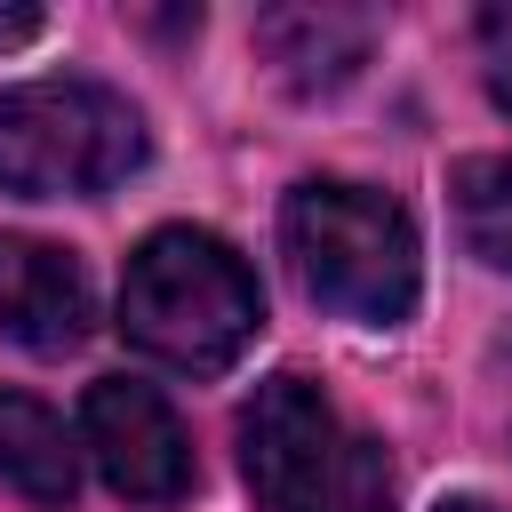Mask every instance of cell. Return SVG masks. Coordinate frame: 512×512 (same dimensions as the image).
Returning <instances> with one entry per match:
<instances>
[{"label":"cell","instance_id":"6da1fadb","mask_svg":"<svg viewBox=\"0 0 512 512\" xmlns=\"http://www.w3.org/2000/svg\"><path fill=\"white\" fill-rule=\"evenodd\" d=\"M120 328L144 360L160 368H184V376H216L248 352V336L264 328V296H256V272L216 240V232H192V224H168L152 232L136 256H128V280H120Z\"/></svg>","mask_w":512,"mask_h":512},{"label":"cell","instance_id":"7a4b0ae2","mask_svg":"<svg viewBox=\"0 0 512 512\" xmlns=\"http://www.w3.org/2000/svg\"><path fill=\"white\" fill-rule=\"evenodd\" d=\"M280 240L296 264V288L360 328H400L416 312L424 288V256H416V224L400 200L368 192V184H296L280 208Z\"/></svg>","mask_w":512,"mask_h":512},{"label":"cell","instance_id":"3957f363","mask_svg":"<svg viewBox=\"0 0 512 512\" xmlns=\"http://www.w3.org/2000/svg\"><path fill=\"white\" fill-rule=\"evenodd\" d=\"M240 480L264 512H392V464L312 376H264L240 408Z\"/></svg>","mask_w":512,"mask_h":512},{"label":"cell","instance_id":"277c9868","mask_svg":"<svg viewBox=\"0 0 512 512\" xmlns=\"http://www.w3.org/2000/svg\"><path fill=\"white\" fill-rule=\"evenodd\" d=\"M144 160V120L104 80H24L0 88V192L16 200H96Z\"/></svg>","mask_w":512,"mask_h":512},{"label":"cell","instance_id":"5b68a950","mask_svg":"<svg viewBox=\"0 0 512 512\" xmlns=\"http://www.w3.org/2000/svg\"><path fill=\"white\" fill-rule=\"evenodd\" d=\"M80 448L104 472V488L128 496V504H176L192 488V440H184L176 408L152 384H136V376L88 384V400H80Z\"/></svg>","mask_w":512,"mask_h":512},{"label":"cell","instance_id":"8992f818","mask_svg":"<svg viewBox=\"0 0 512 512\" xmlns=\"http://www.w3.org/2000/svg\"><path fill=\"white\" fill-rule=\"evenodd\" d=\"M0 336L56 360L88 336V272L56 240L0 232Z\"/></svg>","mask_w":512,"mask_h":512},{"label":"cell","instance_id":"52a82bcc","mask_svg":"<svg viewBox=\"0 0 512 512\" xmlns=\"http://www.w3.org/2000/svg\"><path fill=\"white\" fill-rule=\"evenodd\" d=\"M256 40H264V56H272V72L296 88V96H328V88H344L360 64H368V48H376V16L368 8H336V0H304V8H272L264 24H256Z\"/></svg>","mask_w":512,"mask_h":512},{"label":"cell","instance_id":"ba28073f","mask_svg":"<svg viewBox=\"0 0 512 512\" xmlns=\"http://www.w3.org/2000/svg\"><path fill=\"white\" fill-rule=\"evenodd\" d=\"M0 488H16L24 504H48V512L72 504V488H80V456H72L64 424L24 392H0Z\"/></svg>","mask_w":512,"mask_h":512},{"label":"cell","instance_id":"9c48e42d","mask_svg":"<svg viewBox=\"0 0 512 512\" xmlns=\"http://www.w3.org/2000/svg\"><path fill=\"white\" fill-rule=\"evenodd\" d=\"M448 208H456L464 248H472L488 272H512V160H504V152L456 160V168H448Z\"/></svg>","mask_w":512,"mask_h":512},{"label":"cell","instance_id":"30bf717a","mask_svg":"<svg viewBox=\"0 0 512 512\" xmlns=\"http://www.w3.org/2000/svg\"><path fill=\"white\" fill-rule=\"evenodd\" d=\"M480 64H488V96H496V112L512 120V0L480 8Z\"/></svg>","mask_w":512,"mask_h":512},{"label":"cell","instance_id":"8fae6325","mask_svg":"<svg viewBox=\"0 0 512 512\" xmlns=\"http://www.w3.org/2000/svg\"><path fill=\"white\" fill-rule=\"evenodd\" d=\"M40 24H48L40 8H0V48H24V40L40 32Z\"/></svg>","mask_w":512,"mask_h":512},{"label":"cell","instance_id":"7c38bea8","mask_svg":"<svg viewBox=\"0 0 512 512\" xmlns=\"http://www.w3.org/2000/svg\"><path fill=\"white\" fill-rule=\"evenodd\" d=\"M440 512H496V504H480V496H456V504H440Z\"/></svg>","mask_w":512,"mask_h":512}]
</instances>
